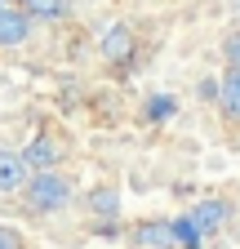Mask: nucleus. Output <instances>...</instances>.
Masks as SVG:
<instances>
[{
  "label": "nucleus",
  "instance_id": "f257e3e1",
  "mask_svg": "<svg viewBox=\"0 0 240 249\" xmlns=\"http://www.w3.org/2000/svg\"><path fill=\"white\" fill-rule=\"evenodd\" d=\"M67 200H71V182L63 174H53V169H40L32 182H27V205H32L36 213H53Z\"/></svg>",
  "mask_w": 240,
  "mask_h": 249
},
{
  "label": "nucleus",
  "instance_id": "f03ea898",
  "mask_svg": "<svg viewBox=\"0 0 240 249\" xmlns=\"http://www.w3.org/2000/svg\"><path fill=\"white\" fill-rule=\"evenodd\" d=\"M27 182H32V165H27V156L18 151H5L0 147V196H9V192H27Z\"/></svg>",
  "mask_w": 240,
  "mask_h": 249
},
{
  "label": "nucleus",
  "instance_id": "7ed1b4c3",
  "mask_svg": "<svg viewBox=\"0 0 240 249\" xmlns=\"http://www.w3.org/2000/svg\"><path fill=\"white\" fill-rule=\"evenodd\" d=\"M134 245L138 249H173L178 231H173V223H165V218H147V223L134 227Z\"/></svg>",
  "mask_w": 240,
  "mask_h": 249
},
{
  "label": "nucleus",
  "instance_id": "20e7f679",
  "mask_svg": "<svg viewBox=\"0 0 240 249\" xmlns=\"http://www.w3.org/2000/svg\"><path fill=\"white\" fill-rule=\"evenodd\" d=\"M27 36H32V18H27L22 9H5L0 5V45H22Z\"/></svg>",
  "mask_w": 240,
  "mask_h": 249
},
{
  "label": "nucleus",
  "instance_id": "39448f33",
  "mask_svg": "<svg viewBox=\"0 0 240 249\" xmlns=\"http://www.w3.org/2000/svg\"><path fill=\"white\" fill-rule=\"evenodd\" d=\"M227 213H231V205H227V200H200L187 218L200 227V236H209V231H218V227L227 223Z\"/></svg>",
  "mask_w": 240,
  "mask_h": 249
},
{
  "label": "nucleus",
  "instance_id": "423d86ee",
  "mask_svg": "<svg viewBox=\"0 0 240 249\" xmlns=\"http://www.w3.org/2000/svg\"><path fill=\"white\" fill-rule=\"evenodd\" d=\"M129 53H134V31H129L125 22L107 27V36H103V58H107V62H125Z\"/></svg>",
  "mask_w": 240,
  "mask_h": 249
},
{
  "label": "nucleus",
  "instance_id": "0eeeda50",
  "mask_svg": "<svg viewBox=\"0 0 240 249\" xmlns=\"http://www.w3.org/2000/svg\"><path fill=\"white\" fill-rule=\"evenodd\" d=\"M18 5H22L27 18H45V22H53V18L67 14V0H18Z\"/></svg>",
  "mask_w": 240,
  "mask_h": 249
},
{
  "label": "nucleus",
  "instance_id": "6e6552de",
  "mask_svg": "<svg viewBox=\"0 0 240 249\" xmlns=\"http://www.w3.org/2000/svg\"><path fill=\"white\" fill-rule=\"evenodd\" d=\"M218 98H223V111L240 116V67H231V71L223 76V85H218Z\"/></svg>",
  "mask_w": 240,
  "mask_h": 249
},
{
  "label": "nucleus",
  "instance_id": "1a4fd4ad",
  "mask_svg": "<svg viewBox=\"0 0 240 249\" xmlns=\"http://www.w3.org/2000/svg\"><path fill=\"white\" fill-rule=\"evenodd\" d=\"M58 151H63V147H58L53 138H36L32 147H27V165H36V169H49V165L58 160Z\"/></svg>",
  "mask_w": 240,
  "mask_h": 249
},
{
  "label": "nucleus",
  "instance_id": "9d476101",
  "mask_svg": "<svg viewBox=\"0 0 240 249\" xmlns=\"http://www.w3.org/2000/svg\"><path fill=\"white\" fill-rule=\"evenodd\" d=\"M89 209H98L103 218H116L120 200H116V192H111V187H98V192H89Z\"/></svg>",
  "mask_w": 240,
  "mask_h": 249
},
{
  "label": "nucleus",
  "instance_id": "9b49d317",
  "mask_svg": "<svg viewBox=\"0 0 240 249\" xmlns=\"http://www.w3.org/2000/svg\"><path fill=\"white\" fill-rule=\"evenodd\" d=\"M173 231H178V240H183L187 249H200V240H205V236H200V227L191 223V218H178V223H173Z\"/></svg>",
  "mask_w": 240,
  "mask_h": 249
},
{
  "label": "nucleus",
  "instance_id": "f8f14e48",
  "mask_svg": "<svg viewBox=\"0 0 240 249\" xmlns=\"http://www.w3.org/2000/svg\"><path fill=\"white\" fill-rule=\"evenodd\" d=\"M147 116H152V120L173 116V98H169V93H165V98H152V103H147Z\"/></svg>",
  "mask_w": 240,
  "mask_h": 249
},
{
  "label": "nucleus",
  "instance_id": "ddd939ff",
  "mask_svg": "<svg viewBox=\"0 0 240 249\" xmlns=\"http://www.w3.org/2000/svg\"><path fill=\"white\" fill-rule=\"evenodd\" d=\"M0 249H22V236L9 231V227H0Z\"/></svg>",
  "mask_w": 240,
  "mask_h": 249
},
{
  "label": "nucleus",
  "instance_id": "4468645a",
  "mask_svg": "<svg viewBox=\"0 0 240 249\" xmlns=\"http://www.w3.org/2000/svg\"><path fill=\"white\" fill-rule=\"evenodd\" d=\"M227 62H231V67H240V36L227 40Z\"/></svg>",
  "mask_w": 240,
  "mask_h": 249
}]
</instances>
